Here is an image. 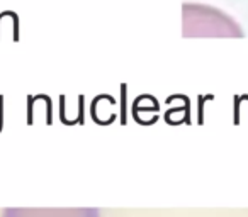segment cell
Here are the masks:
<instances>
[{
    "label": "cell",
    "instance_id": "cell-2",
    "mask_svg": "<svg viewBox=\"0 0 248 217\" xmlns=\"http://www.w3.org/2000/svg\"><path fill=\"white\" fill-rule=\"evenodd\" d=\"M34 217H99L97 209H70V210H53V212H39Z\"/></svg>",
    "mask_w": 248,
    "mask_h": 217
},
{
    "label": "cell",
    "instance_id": "cell-1",
    "mask_svg": "<svg viewBox=\"0 0 248 217\" xmlns=\"http://www.w3.org/2000/svg\"><path fill=\"white\" fill-rule=\"evenodd\" d=\"M182 34L186 38H241L240 26L226 12L202 4L182 9Z\"/></svg>",
    "mask_w": 248,
    "mask_h": 217
}]
</instances>
